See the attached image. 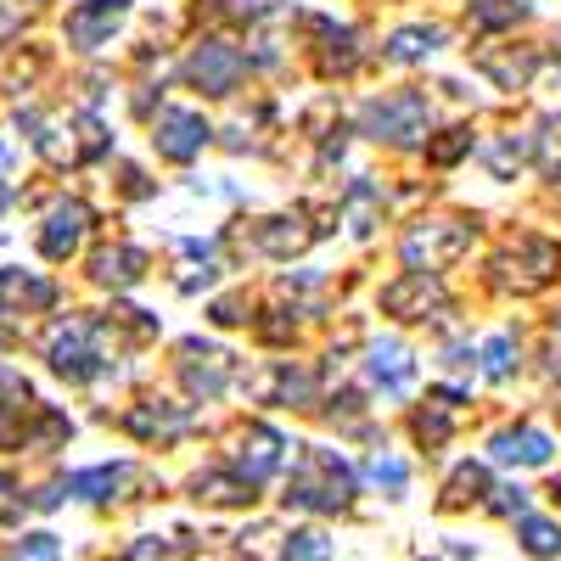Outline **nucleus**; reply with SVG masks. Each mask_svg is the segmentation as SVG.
I'll use <instances>...</instances> for the list:
<instances>
[{
	"mask_svg": "<svg viewBox=\"0 0 561 561\" xmlns=\"http://www.w3.org/2000/svg\"><path fill=\"white\" fill-rule=\"evenodd\" d=\"M534 152H539V135H517V129H500V135H489L478 147V158H483V169L494 180H517L534 163Z\"/></svg>",
	"mask_w": 561,
	"mask_h": 561,
	"instance_id": "nucleus-21",
	"label": "nucleus"
},
{
	"mask_svg": "<svg viewBox=\"0 0 561 561\" xmlns=\"http://www.w3.org/2000/svg\"><path fill=\"white\" fill-rule=\"evenodd\" d=\"M45 359H51L57 377L68 382H90V377H102V325L96 320H84V314H62L51 332H45Z\"/></svg>",
	"mask_w": 561,
	"mask_h": 561,
	"instance_id": "nucleus-4",
	"label": "nucleus"
},
{
	"mask_svg": "<svg viewBox=\"0 0 561 561\" xmlns=\"http://www.w3.org/2000/svg\"><path fill=\"white\" fill-rule=\"evenodd\" d=\"M275 561H337V539L325 528H314V523L287 528L275 539Z\"/></svg>",
	"mask_w": 561,
	"mask_h": 561,
	"instance_id": "nucleus-30",
	"label": "nucleus"
},
{
	"mask_svg": "<svg viewBox=\"0 0 561 561\" xmlns=\"http://www.w3.org/2000/svg\"><path fill=\"white\" fill-rule=\"evenodd\" d=\"M550 500H556V511H561V478H556V483H550Z\"/></svg>",
	"mask_w": 561,
	"mask_h": 561,
	"instance_id": "nucleus-43",
	"label": "nucleus"
},
{
	"mask_svg": "<svg viewBox=\"0 0 561 561\" xmlns=\"http://www.w3.org/2000/svg\"><path fill=\"white\" fill-rule=\"evenodd\" d=\"M180 382H185V393L192 399H219L230 382H237V354H225V348H214V343H203V337H185L180 343Z\"/></svg>",
	"mask_w": 561,
	"mask_h": 561,
	"instance_id": "nucleus-7",
	"label": "nucleus"
},
{
	"mask_svg": "<svg viewBox=\"0 0 561 561\" xmlns=\"http://www.w3.org/2000/svg\"><path fill=\"white\" fill-rule=\"evenodd\" d=\"M382 314H393L399 325H421V320H438L449 314V293H444V280L438 275H399L382 287Z\"/></svg>",
	"mask_w": 561,
	"mask_h": 561,
	"instance_id": "nucleus-8",
	"label": "nucleus"
},
{
	"mask_svg": "<svg viewBox=\"0 0 561 561\" xmlns=\"http://www.w3.org/2000/svg\"><path fill=\"white\" fill-rule=\"evenodd\" d=\"M124 18H129V0H79L68 12V45L73 51H102Z\"/></svg>",
	"mask_w": 561,
	"mask_h": 561,
	"instance_id": "nucleus-13",
	"label": "nucleus"
},
{
	"mask_svg": "<svg viewBox=\"0 0 561 561\" xmlns=\"http://www.w3.org/2000/svg\"><path fill=\"white\" fill-rule=\"evenodd\" d=\"M528 12H534V0H472V34L517 28Z\"/></svg>",
	"mask_w": 561,
	"mask_h": 561,
	"instance_id": "nucleus-33",
	"label": "nucleus"
},
{
	"mask_svg": "<svg viewBox=\"0 0 561 561\" xmlns=\"http://www.w3.org/2000/svg\"><path fill=\"white\" fill-rule=\"evenodd\" d=\"M365 377H370V388H377V393L404 399V393L415 388V354H410L399 337L370 343V348H365Z\"/></svg>",
	"mask_w": 561,
	"mask_h": 561,
	"instance_id": "nucleus-15",
	"label": "nucleus"
},
{
	"mask_svg": "<svg viewBox=\"0 0 561 561\" xmlns=\"http://www.w3.org/2000/svg\"><path fill=\"white\" fill-rule=\"evenodd\" d=\"M129 483H135V466H129V460H107V466L68 472V478H62V494L79 500V505H113V500H124Z\"/></svg>",
	"mask_w": 561,
	"mask_h": 561,
	"instance_id": "nucleus-16",
	"label": "nucleus"
},
{
	"mask_svg": "<svg viewBox=\"0 0 561 561\" xmlns=\"http://www.w3.org/2000/svg\"><path fill=\"white\" fill-rule=\"evenodd\" d=\"M489 517H500V523H511V528H517L523 517H528V511H534V494L523 489V483H500L494 494H489Z\"/></svg>",
	"mask_w": 561,
	"mask_h": 561,
	"instance_id": "nucleus-35",
	"label": "nucleus"
},
{
	"mask_svg": "<svg viewBox=\"0 0 561 561\" xmlns=\"http://www.w3.org/2000/svg\"><path fill=\"white\" fill-rule=\"evenodd\" d=\"M270 404H287V410H309L314 404V370L309 365H275L270 382H264Z\"/></svg>",
	"mask_w": 561,
	"mask_h": 561,
	"instance_id": "nucleus-29",
	"label": "nucleus"
},
{
	"mask_svg": "<svg viewBox=\"0 0 561 561\" xmlns=\"http://www.w3.org/2000/svg\"><path fill=\"white\" fill-rule=\"evenodd\" d=\"M354 494H359V472L325 444H304L293 455V472H287V511L298 517H343L354 511Z\"/></svg>",
	"mask_w": 561,
	"mask_h": 561,
	"instance_id": "nucleus-1",
	"label": "nucleus"
},
{
	"mask_svg": "<svg viewBox=\"0 0 561 561\" xmlns=\"http://www.w3.org/2000/svg\"><path fill=\"white\" fill-rule=\"evenodd\" d=\"M0 561H62V539L51 528H34V534H18L7 550H0Z\"/></svg>",
	"mask_w": 561,
	"mask_h": 561,
	"instance_id": "nucleus-34",
	"label": "nucleus"
},
{
	"mask_svg": "<svg viewBox=\"0 0 561 561\" xmlns=\"http://www.w3.org/2000/svg\"><path fill=\"white\" fill-rule=\"evenodd\" d=\"M489 455L500 466H550L556 460V438L545 427H534V421H517V427H500L489 438Z\"/></svg>",
	"mask_w": 561,
	"mask_h": 561,
	"instance_id": "nucleus-17",
	"label": "nucleus"
},
{
	"mask_svg": "<svg viewBox=\"0 0 561 561\" xmlns=\"http://www.w3.org/2000/svg\"><path fill=\"white\" fill-rule=\"evenodd\" d=\"M489 270H494V287L528 298V293H545L550 280L561 275V248L550 237H517L505 253H494Z\"/></svg>",
	"mask_w": 561,
	"mask_h": 561,
	"instance_id": "nucleus-5",
	"label": "nucleus"
},
{
	"mask_svg": "<svg viewBox=\"0 0 561 561\" xmlns=\"http://www.w3.org/2000/svg\"><path fill=\"white\" fill-rule=\"evenodd\" d=\"M466 152H472V129H466V124H455V129H444L438 140H427V163H438V169L460 163Z\"/></svg>",
	"mask_w": 561,
	"mask_h": 561,
	"instance_id": "nucleus-37",
	"label": "nucleus"
},
{
	"mask_svg": "<svg viewBox=\"0 0 561 561\" xmlns=\"http://www.w3.org/2000/svg\"><path fill=\"white\" fill-rule=\"evenodd\" d=\"M314 214L309 208H293V214H270L253 225V248L275 264H293L298 253H309L320 237H325V225H309Z\"/></svg>",
	"mask_w": 561,
	"mask_h": 561,
	"instance_id": "nucleus-9",
	"label": "nucleus"
},
{
	"mask_svg": "<svg viewBox=\"0 0 561 561\" xmlns=\"http://www.w3.org/2000/svg\"><path fill=\"white\" fill-rule=\"evenodd\" d=\"M242 320H248V304H242V298L214 304V325H242Z\"/></svg>",
	"mask_w": 561,
	"mask_h": 561,
	"instance_id": "nucleus-40",
	"label": "nucleus"
},
{
	"mask_svg": "<svg viewBox=\"0 0 561 561\" xmlns=\"http://www.w3.org/2000/svg\"><path fill=\"white\" fill-rule=\"evenodd\" d=\"M287 455H293V444L280 438L275 427H264V421H253V427L237 438V455H230V466H237L242 478H253V483L264 489L270 478L287 472Z\"/></svg>",
	"mask_w": 561,
	"mask_h": 561,
	"instance_id": "nucleus-12",
	"label": "nucleus"
},
{
	"mask_svg": "<svg viewBox=\"0 0 561 561\" xmlns=\"http://www.w3.org/2000/svg\"><path fill=\"white\" fill-rule=\"evenodd\" d=\"M192 550H197V539L185 534V528H174V534H135L107 561H192Z\"/></svg>",
	"mask_w": 561,
	"mask_h": 561,
	"instance_id": "nucleus-26",
	"label": "nucleus"
},
{
	"mask_svg": "<svg viewBox=\"0 0 561 561\" xmlns=\"http://www.w3.org/2000/svg\"><path fill=\"white\" fill-rule=\"evenodd\" d=\"M332 421H343L348 433H365V415H359V393H337V399H332Z\"/></svg>",
	"mask_w": 561,
	"mask_h": 561,
	"instance_id": "nucleus-39",
	"label": "nucleus"
},
{
	"mask_svg": "<svg viewBox=\"0 0 561 561\" xmlns=\"http://www.w3.org/2000/svg\"><path fill=\"white\" fill-rule=\"evenodd\" d=\"M192 500L197 505H219V511H248L259 500V483L242 478L237 466H203L192 478Z\"/></svg>",
	"mask_w": 561,
	"mask_h": 561,
	"instance_id": "nucleus-18",
	"label": "nucleus"
},
{
	"mask_svg": "<svg viewBox=\"0 0 561 561\" xmlns=\"http://www.w3.org/2000/svg\"><path fill=\"white\" fill-rule=\"evenodd\" d=\"M472 230H478L472 219H415L399 242V259L410 275H438L472 248Z\"/></svg>",
	"mask_w": 561,
	"mask_h": 561,
	"instance_id": "nucleus-3",
	"label": "nucleus"
},
{
	"mask_svg": "<svg viewBox=\"0 0 561 561\" xmlns=\"http://www.w3.org/2000/svg\"><path fill=\"white\" fill-rule=\"evenodd\" d=\"M500 483H494V472L483 460H460L455 472L444 478V494H438V511H466V505H489V494H494Z\"/></svg>",
	"mask_w": 561,
	"mask_h": 561,
	"instance_id": "nucleus-22",
	"label": "nucleus"
},
{
	"mask_svg": "<svg viewBox=\"0 0 561 561\" xmlns=\"http://www.w3.org/2000/svg\"><path fill=\"white\" fill-rule=\"evenodd\" d=\"M309 28L320 34V68L325 73H348L359 62V34L354 28H337L332 18H309Z\"/></svg>",
	"mask_w": 561,
	"mask_h": 561,
	"instance_id": "nucleus-28",
	"label": "nucleus"
},
{
	"mask_svg": "<svg viewBox=\"0 0 561 561\" xmlns=\"http://www.w3.org/2000/svg\"><path fill=\"white\" fill-rule=\"evenodd\" d=\"M382 203H388V197H382V185L370 180V174H354V180H348V192H343V203H337V219L348 225L354 242H365L370 230L382 225Z\"/></svg>",
	"mask_w": 561,
	"mask_h": 561,
	"instance_id": "nucleus-19",
	"label": "nucleus"
},
{
	"mask_svg": "<svg viewBox=\"0 0 561 561\" xmlns=\"http://www.w3.org/2000/svg\"><path fill=\"white\" fill-rule=\"evenodd\" d=\"M180 253H185V259H203V264H208V259H214V242H180ZM208 280H214V270H192V275L180 280V293H197V287H208Z\"/></svg>",
	"mask_w": 561,
	"mask_h": 561,
	"instance_id": "nucleus-38",
	"label": "nucleus"
},
{
	"mask_svg": "<svg viewBox=\"0 0 561 561\" xmlns=\"http://www.w3.org/2000/svg\"><path fill=\"white\" fill-rule=\"evenodd\" d=\"M12 494H18V483H12L7 472H0V500H12Z\"/></svg>",
	"mask_w": 561,
	"mask_h": 561,
	"instance_id": "nucleus-42",
	"label": "nucleus"
},
{
	"mask_svg": "<svg viewBox=\"0 0 561 561\" xmlns=\"http://www.w3.org/2000/svg\"><path fill=\"white\" fill-rule=\"evenodd\" d=\"M57 304V287L39 275H23V270H0V314H28V309H45Z\"/></svg>",
	"mask_w": 561,
	"mask_h": 561,
	"instance_id": "nucleus-27",
	"label": "nucleus"
},
{
	"mask_svg": "<svg viewBox=\"0 0 561 561\" xmlns=\"http://www.w3.org/2000/svg\"><path fill=\"white\" fill-rule=\"evenodd\" d=\"M140 275H147V253H140V248H129V242H118V248H102L96 259H90V280H96V287H113V293L135 287Z\"/></svg>",
	"mask_w": 561,
	"mask_h": 561,
	"instance_id": "nucleus-25",
	"label": "nucleus"
},
{
	"mask_svg": "<svg viewBox=\"0 0 561 561\" xmlns=\"http://www.w3.org/2000/svg\"><path fill=\"white\" fill-rule=\"evenodd\" d=\"M208 140H214V129H208L203 113H192V107H158V118H152V147H158V158L192 163Z\"/></svg>",
	"mask_w": 561,
	"mask_h": 561,
	"instance_id": "nucleus-10",
	"label": "nucleus"
},
{
	"mask_svg": "<svg viewBox=\"0 0 561 561\" xmlns=\"http://www.w3.org/2000/svg\"><path fill=\"white\" fill-rule=\"evenodd\" d=\"M517 550L528 561H561V517H545V511H528L517 523Z\"/></svg>",
	"mask_w": 561,
	"mask_h": 561,
	"instance_id": "nucleus-31",
	"label": "nucleus"
},
{
	"mask_svg": "<svg viewBox=\"0 0 561 561\" xmlns=\"http://www.w3.org/2000/svg\"><path fill=\"white\" fill-rule=\"evenodd\" d=\"M242 73H248V51L230 45V39H219V34L197 39L192 57H185V84H192L197 96H214V102L230 96V90L242 84Z\"/></svg>",
	"mask_w": 561,
	"mask_h": 561,
	"instance_id": "nucleus-6",
	"label": "nucleus"
},
{
	"mask_svg": "<svg viewBox=\"0 0 561 561\" xmlns=\"http://www.w3.org/2000/svg\"><path fill=\"white\" fill-rule=\"evenodd\" d=\"M197 427V410L192 404H174V399H140L129 415H124V433L140 438V444H174Z\"/></svg>",
	"mask_w": 561,
	"mask_h": 561,
	"instance_id": "nucleus-11",
	"label": "nucleus"
},
{
	"mask_svg": "<svg viewBox=\"0 0 561 561\" xmlns=\"http://www.w3.org/2000/svg\"><path fill=\"white\" fill-rule=\"evenodd\" d=\"M84 237H90V208L79 197H62L51 214H45V225H39V253L51 259V264H62V259L79 253Z\"/></svg>",
	"mask_w": 561,
	"mask_h": 561,
	"instance_id": "nucleus-14",
	"label": "nucleus"
},
{
	"mask_svg": "<svg viewBox=\"0 0 561 561\" xmlns=\"http://www.w3.org/2000/svg\"><path fill=\"white\" fill-rule=\"evenodd\" d=\"M7 203H12V192H7V185H0V214H7Z\"/></svg>",
	"mask_w": 561,
	"mask_h": 561,
	"instance_id": "nucleus-44",
	"label": "nucleus"
},
{
	"mask_svg": "<svg viewBox=\"0 0 561 561\" xmlns=\"http://www.w3.org/2000/svg\"><path fill=\"white\" fill-rule=\"evenodd\" d=\"M483 377H489V382L517 377V337H511V332H494V337L483 343Z\"/></svg>",
	"mask_w": 561,
	"mask_h": 561,
	"instance_id": "nucleus-36",
	"label": "nucleus"
},
{
	"mask_svg": "<svg viewBox=\"0 0 561 561\" xmlns=\"http://www.w3.org/2000/svg\"><path fill=\"white\" fill-rule=\"evenodd\" d=\"M365 483H370V489H382L388 500H404V494H410V466H404L393 449H370V460H365Z\"/></svg>",
	"mask_w": 561,
	"mask_h": 561,
	"instance_id": "nucleus-32",
	"label": "nucleus"
},
{
	"mask_svg": "<svg viewBox=\"0 0 561 561\" xmlns=\"http://www.w3.org/2000/svg\"><path fill=\"white\" fill-rule=\"evenodd\" d=\"M460 388H438L427 404L415 410V421H410V433H415V444L421 449H444L449 444V433H455V410H460Z\"/></svg>",
	"mask_w": 561,
	"mask_h": 561,
	"instance_id": "nucleus-23",
	"label": "nucleus"
},
{
	"mask_svg": "<svg viewBox=\"0 0 561 561\" xmlns=\"http://www.w3.org/2000/svg\"><path fill=\"white\" fill-rule=\"evenodd\" d=\"M444 28L438 23H404V28H393L388 34V45H382V57L388 62H399V68H410V62H427V57H438L444 51Z\"/></svg>",
	"mask_w": 561,
	"mask_h": 561,
	"instance_id": "nucleus-24",
	"label": "nucleus"
},
{
	"mask_svg": "<svg viewBox=\"0 0 561 561\" xmlns=\"http://www.w3.org/2000/svg\"><path fill=\"white\" fill-rule=\"evenodd\" d=\"M444 365H449V370H472V365H478V354L466 348V343H455V348L444 354Z\"/></svg>",
	"mask_w": 561,
	"mask_h": 561,
	"instance_id": "nucleus-41",
	"label": "nucleus"
},
{
	"mask_svg": "<svg viewBox=\"0 0 561 561\" xmlns=\"http://www.w3.org/2000/svg\"><path fill=\"white\" fill-rule=\"evenodd\" d=\"M359 129L377 140V147H421L433 129V102L421 96V90H393V96L365 102Z\"/></svg>",
	"mask_w": 561,
	"mask_h": 561,
	"instance_id": "nucleus-2",
	"label": "nucleus"
},
{
	"mask_svg": "<svg viewBox=\"0 0 561 561\" xmlns=\"http://www.w3.org/2000/svg\"><path fill=\"white\" fill-rule=\"evenodd\" d=\"M478 68H483L500 90H528V84H534V68H539V51H534V45H483Z\"/></svg>",
	"mask_w": 561,
	"mask_h": 561,
	"instance_id": "nucleus-20",
	"label": "nucleus"
}]
</instances>
